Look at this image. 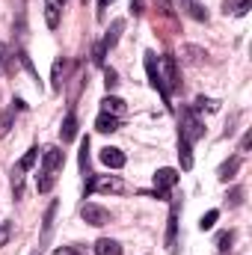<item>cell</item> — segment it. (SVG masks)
I'll list each match as a JSON object with an SVG mask.
<instances>
[{
  "instance_id": "6da1fadb",
  "label": "cell",
  "mask_w": 252,
  "mask_h": 255,
  "mask_svg": "<svg viewBox=\"0 0 252 255\" xmlns=\"http://www.w3.org/2000/svg\"><path fill=\"white\" fill-rule=\"evenodd\" d=\"M205 136V122L199 119V110H193L190 104L181 107V113H178V139H184V142H199Z\"/></svg>"
},
{
  "instance_id": "7a4b0ae2",
  "label": "cell",
  "mask_w": 252,
  "mask_h": 255,
  "mask_svg": "<svg viewBox=\"0 0 252 255\" xmlns=\"http://www.w3.org/2000/svg\"><path fill=\"white\" fill-rule=\"evenodd\" d=\"M36 160H39V145H33V148H30V151L15 163V166H12L9 181H12V196H15V199H21V196H24V178H27L24 172H27V169H33V166H36Z\"/></svg>"
},
{
  "instance_id": "3957f363",
  "label": "cell",
  "mask_w": 252,
  "mask_h": 255,
  "mask_svg": "<svg viewBox=\"0 0 252 255\" xmlns=\"http://www.w3.org/2000/svg\"><path fill=\"white\" fill-rule=\"evenodd\" d=\"M122 190H125L122 178H116V175H95V172H89V175H86V184H83V199H89L92 193H122Z\"/></svg>"
},
{
  "instance_id": "277c9868",
  "label": "cell",
  "mask_w": 252,
  "mask_h": 255,
  "mask_svg": "<svg viewBox=\"0 0 252 255\" xmlns=\"http://www.w3.org/2000/svg\"><path fill=\"white\" fill-rule=\"evenodd\" d=\"M142 57H145V74H148L151 89H157V92H160V98H163V104H166V107H172V104H169L166 83H163V74H160V60H157V54H154V51H145Z\"/></svg>"
},
{
  "instance_id": "5b68a950",
  "label": "cell",
  "mask_w": 252,
  "mask_h": 255,
  "mask_svg": "<svg viewBox=\"0 0 252 255\" xmlns=\"http://www.w3.org/2000/svg\"><path fill=\"white\" fill-rule=\"evenodd\" d=\"M178 169H169V166H163V169H157L154 172V190H151V196L154 199H169V190L178 184Z\"/></svg>"
},
{
  "instance_id": "8992f818",
  "label": "cell",
  "mask_w": 252,
  "mask_h": 255,
  "mask_svg": "<svg viewBox=\"0 0 252 255\" xmlns=\"http://www.w3.org/2000/svg\"><path fill=\"white\" fill-rule=\"evenodd\" d=\"M160 74H163V83H166V92H169V95L181 89V77H178V63H175V57H172V54H166V57L160 60Z\"/></svg>"
},
{
  "instance_id": "52a82bcc",
  "label": "cell",
  "mask_w": 252,
  "mask_h": 255,
  "mask_svg": "<svg viewBox=\"0 0 252 255\" xmlns=\"http://www.w3.org/2000/svg\"><path fill=\"white\" fill-rule=\"evenodd\" d=\"M80 217H83V223H89V226H107L110 223V211L107 208H101V205H95V202H83V208H80Z\"/></svg>"
},
{
  "instance_id": "ba28073f",
  "label": "cell",
  "mask_w": 252,
  "mask_h": 255,
  "mask_svg": "<svg viewBox=\"0 0 252 255\" xmlns=\"http://www.w3.org/2000/svg\"><path fill=\"white\" fill-rule=\"evenodd\" d=\"M166 250H169V255H178V202H172V208H169V220H166Z\"/></svg>"
},
{
  "instance_id": "9c48e42d",
  "label": "cell",
  "mask_w": 252,
  "mask_h": 255,
  "mask_svg": "<svg viewBox=\"0 0 252 255\" xmlns=\"http://www.w3.org/2000/svg\"><path fill=\"white\" fill-rule=\"evenodd\" d=\"M63 163H65V151L60 148V145L42 148V169H45V172H57Z\"/></svg>"
},
{
  "instance_id": "30bf717a",
  "label": "cell",
  "mask_w": 252,
  "mask_h": 255,
  "mask_svg": "<svg viewBox=\"0 0 252 255\" xmlns=\"http://www.w3.org/2000/svg\"><path fill=\"white\" fill-rule=\"evenodd\" d=\"M27 110V101H21V98H12V104L3 110V116H0V136H9V130H12V122H15V113H24Z\"/></svg>"
},
{
  "instance_id": "8fae6325",
  "label": "cell",
  "mask_w": 252,
  "mask_h": 255,
  "mask_svg": "<svg viewBox=\"0 0 252 255\" xmlns=\"http://www.w3.org/2000/svg\"><path fill=\"white\" fill-rule=\"evenodd\" d=\"M57 211H60V202H57V199H51V205H48V211H45V217H42V241H39V247H48V244H51Z\"/></svg>"
},
{
  "instance_id": "7c38bea8",
  "label": "cell",
  "mask_w": 252,
  "mask_h": 255,
  "mask_svg": "<svg viewBox=\"0 0 252 255\" xmlns=\"http://www.w3.org/2000/svg\"><path fill=\"white\" fill-rule=\"evenodd\" d=\"M68 68H71V63H68L65 57H57V60H54V68H51V89H54V92H63Z\"/></svg>"
},
{
  "instance_id": "4fadbf2b",
  "label": "cell",
  "mask_w": 252,
  "mask_h": 255,
  "mask_svg": "<svg viewBox=\"0 0 252 255\" xmlns=\"http://www.w3.org/2000/svg\"><path fill=\"white\" fill-rule=\"evenodd\" d=\"M12 33L18 42H24L27 36V3L24 0H15V21H12Z\"/></svg>"
},
{
  "instance_id": "5bb4252c",
  "label": "cell",
  "mask_w": 252,
  "mask_h": 255,
  "mask_svg": "<svg viewBox=\"0 0 252 255\" xmlns=\"http://www.w3.org/2000/svg\"><path fill=\"white\" fill-rule=\"evenodd\" d=\"M101 163L104 166H110V169H122L127 163V157H125V151L122 148H116V145H107V148H101Z\"/></svg>"
},
{
  "instance_id": "9a60e30c",
  "label": "cell",
  "mask_w": 252,
  "mask_h": 255,
  "mask_svg": "<svg viewBox=\"0 0 252 255\" xmlns=\"http://www.w3.org/2000/svg\"><path fill=\"white\" fill-rule=\"evenodd\" d=\"M122 30H125V18H116V21L110 24V30H107V36H104V39L98 42V45L104 48V54H107V51H113V48L119 45V36H122Z\"/></svg>"
},
{
  "instance_id": "2e32d148",
  "label": "cell",
  "mask_w": 252,
  "mask_h": 255,
  "mask_svg": "<svg viewBox=\"0 0 252 255\" xmlns=\"http://www.w3.org/2000/svg\"><path fill=\"white\" fill-rule=\"evenodd\" d=\"M241 163H244V157L241 154H235V157H229V160H223L220 163V169H217V178L223 181V184H229L235 175H238V169H241Z\"/></svg>"
},
{
  "instance_id": "e0dca14e",
  "label": "cell",
  "mask_w": 252,
  "mask_h": 255,
  "mask_svg": "<svg viewBox=\"0 0 252 255\" xmlns=\"http://www.w3.org/2000/svg\"><path fill=\"white\" fill-rule=\"evenodd\" d=\"M63 6H65V0H45V24H48V30H57L60 27Z\"/></svg>"
},
{
  "instance_id": "ac0fdd59",
  "label": "cell",
  "mask_w": 252,
  "mask_h": 255,
  "mask_svg": "<svg viewBox=\"0 0 252 255\" xmlns=\"http://www.w3.org/2000/svg\"><path fill=\"white\" fill-rule=\"evenodd\" d=\"M77 128H80V122H77V113H74V107H71L68 116L63 119V125H60V139H63V142H71V139L77 136Z\"/></svg>"
},
{
  "instance_id": "d6986e66",
  "label": "cell",
  "mask_w": 252,
  "mask_h": 255,
  "mask_svg": "<svg viewBox=\"0 0 252 255\" xmlns=\"http://www.w3.org/2000/svg\"><path fill=\"white\" fill-rule=\"evenodd\" d=\"M122 128V119L119 116H113V113H98V119H95V130L98 133H116Z\"/></svg>"
},
{
  "instance_id": "ffe728a7",
  "label": "cell",
  "mask_w": 252,
  "mask_h": 255,
  "mask_svg": "<svg viewBox=\"0 0 252 255\" xmlns=\"http://www.w3.org/2000/svg\"><path fill=\"white\" fill-rule=\"evenodd\" d=\"M92 250H95V255H122V244L113 238H98Z\"/></svg>"
},
{
  "instance_id": "44dd1931",
  "label": "cell",
  "mask_w": 252,
  "mask_h": 255,
  "mask_svg": "<svg viewBox=\"0 0 252 255\" xmlns=\"http://www.w3.org/2000/svg\"><path fill=\"white\" fill-rule=\"evenodd\" d=\"M101 113L122 116V113H125V101H122V98H116V95H104V98H101Z\"/></svg>"
},
{
  "instance_id": "7402d4cb",
  "label": "cell",
  "mask_w": 252,
  "mask_h": 255,
  "mask_svg": "<svg viewBox=\"0 0 252 255\" xmlns=\"http://www.w3.org/2000/svg\"><path fill=\"white\" fill-rule=\"evenodd\" d=\"M178 160H181V169L184 172L193 169V145L184 142V139H178Z\"/></svg>"
},
{
  "instance_id": "603a6c76",
  "label": "cell",
  "mask_w": 252,
  "mask_h": 255,
  "mask_svg": "<svg viewBox=\"0 0 252 255\" xmlns=\"http://www.w3.org/2000/svg\"><path fill=\"white\" fill-rule=\"evenodd\" d=\"M232 9V15H238V18H244L247 12L252 9V0H226V6H223V12H229Z\"/></svg>"
},
{
  "instance_id": "cb8c5ba5",
  "label": "cell",
  "mask_w": 252,
  "mask_h": 255,
  "mask_svg": "<svg viewBox=\"0 0 252 255\" xmlns=\"http://www.w3.org/2000/svg\"><path fill=\"white\" fill-rule=\"evenodd\" d=\"M54 184H57V175H54V172H45V169H42V172L36 175V190L39 193H51Z\"/></svg>"
},
{
  "instance_id": "d4e9b609",
  "label": "cell",
  "mask_w": 252,
  "mask_h": 255,
  "mask_svg": "<svg viewBox=\"0 0 252 255\" xmlns=\"http://www.w3.org/2000/svg\"><path fill=\"white\" fill-rule=\"evenodd\" d=\"M89 148H92V145H89V136H83V139H80V157H77V163H80V172H86V175L92 172V169H89Z\"/></svg>"
},
{
  "instance_id": "484cf974",
  "label": "cell",
  "mask_w": 252,
  "mask_h": 255,
  "mask_svg": "<svg viewBox=\"0 0 252 255\" xmlns=\"http://www.w3.org/2000/svg\"><path fill=\"white\" fill-rule=\"evenodd\" d=\"M217 220H220V211H217V208H211L208 214H202V220H199V229H202V232H211V229L217 226Z\"/></svg>"
},
{
  "instance_id": "4316f807",
  "label": "cell",
  "mask_w": 252,
  "mask_h": 255,
  "mask_svg": "<svg viewBox=\"0 0 252 255\" xmlns=\"http://www.w3.org/2000/svg\"><path fill=\"white\" fill-rule=\"evenodd\" d=\"M193 110H208V113H217V110H220V101L199 95V98H196V104H193Z\"/></svg>"
},
{
  "instance_id": "83f0119b",
  "label": "cell",
  "mask_w": 252,
  "mask_h": 255,
  "mask_svg": "<svg viewBox=\"0 0 252 255\" xmlns=\"http://www.w3.org/2000/svg\"><path fill=\"white\" fill-rule=\"evenodd\" d=\"M86 244H68V247H60V250H54V255H86Z\"/></svg>"
},
{
  "instance_id": "f1b7e54d",
  "label": "cell",
  "mask_w": 252,
  "mask_h": 255,
  "mask_svg": "<svg viewBox=\"0 0 252 255\" xmlns=\"http://www.w3.org/2000/svg\"><path fill=\"white\" fill-rule=\"evenodd\" d=\"M18 60H21V65H24V68L30 71V77H33V80L39 83V71H36V65H33V60L27 57V51H24V48H18Z\"/></svg>"
},
{
  "instance_id": "f546056e",
  "label": "cell",
  "mask_w": 252,
  "mask_h": 255,
  "mask_svg": "<svg viewBox=\"0 0 252 255\" xmlns=\"http://www.w3.org/2000/svg\"><path fill=\"white\" fill-rule=\"evenodd\" d=\"M232 244H235V232H232V229H229V232H223V235L217 238V250H220V253H229V250H232Z\"/></svg>"
},
{
  "instance_id": "4dcf8cb0",
  "label": "cell",
  "mask_w": 252,
  "mask_h": 255,
  "mask_svg": "<svg viewBox=\"0 0 252 255\" xmlns=\"http://www.w3.org/2000/svg\"><path fill=\"white\" fill-rule=\"evenodd\" d=\"M104 86H107V92H113V89L119 86V74H116V68H107V65H104Z\"/></svg>"
},
{
  "instance_id": "1f68e13d",
  "label": "cell",
  "mask_w": 252,
  "mask_h": 255,
  "mask_svg": "<svg viewBox=\"0 0 252 255\" xmlns=\"http://www.w3.org/2000/svg\"><path fill=\"white\" fill-rule=\"evenodd\" d=\"M9 63H12V54H9V45L0 42V77L9 71Z\"/></svg>"
},
{
  "instance_id": "d6a6232c",
  "label": "cell",
  "mask_w": 252,
  "mask_h": 255,
  "mask_svg": "<svg viewBox=\"0 0 252 255\" xmlns=\"http://www.w3.org/2000/svg\"><path fill=\"white\" fill-rule=\"evenodd\" d=\"M184 54H187V60H190V63H202V60L208 57V54H205L202 48H196V45H187V48H184Z\"/></svg>"
},
{
  "instance_id": "836d02e7",
  "label": "cell",
  "mask_w": 252,
  "mask_h": 255,
  "mask_svg": "<svg viewBox=\"0 0 252 255\" xmlns=\"http://www.w3.org/2000/svg\"><path fill=\"white\" fill-rule=\"evenodd\" d=\"M244 196H247L244 187H235V190L229 193V208H241L244 205Z\"/></svg>"
},
{
  "instance_id": "e575fe53",
  "label": "cell",
  "mask_w": 252,
  "mask_h": 255,
  "mask_svg": "<svg viewBox=\"0 0 252 255\" xmlns=\"http://www.w3.org/2000/svg\"><path fill=\"white\" fill-rule=\"evenodd\" d=\"M190 15H193L196 21H208V9H202L199 3H190Z\"/></svg>"
},
{
  "instance_id": "d590c367",
  "label": "cell",
  "mask_w": 252,
  "mask_h": 255,
  "mask_svg": "<svg viewBox=\"0 0 252 255\" xmlns=\"http://www.w3.org/2000/svg\"><path fill=\"white\" fill-rule=\"evenodd\" d=\"M157 3V9L166 15V18H175V9H172V0H154Z\"/></svg>"
},
{
  "instance_id": "8d00e7d4",
  "label": "cell",
  "mask_w": 252,
  "mask_h": 255,
  "mask_svg": "<svg viewBox=\"0 0 252 255\" xmlns=\"http://www.w3.org/2000/svg\"><path fill=\"white\" fill-rule=\"evenodd\" d=\"M104 57H107V54H104V48H101V45H95V48H92V63L98 65V68H104Z\"/></svg>"
},
{
  "instance_id": "74e56055",
  "label": "cell",
  "mask_w": 252,
  "mask_h": 255,
  "mask_svg": "<svg viewBox=\"0 0 252 255\" xmlns=\"http://www.w3.org/2000/svg\"><path fill=\"white\" fill-rule=\"evenodd\" d=\"M250 145H252V130H247V133H244V139H241V148H238V151H241V157L250 151Z\"/></svg>"
},
{
  "instance_id": "f35d334b",
  "label": "cell",
  "mask_w": 252,
  "mask_h": 255,
  "mask_svg": "<svg viewBox=\"0 0 252 255\" xmlns=\"http://www.w3.org/2000/svg\"><path fill=\"white\" fill-rule=\"evenodd\" d=\"M130 12H133V18H139L145 12V0H130Z\"/></svg>"
},
{
  "instance_id": "ab89813d",
  "label": "cell",
  "mask_w": 252,
  "mask_h": 255,
  "mask_svg": "<svg viewBox=\"0 0 252 255\" xmlns=\"http://www.w3.org/2000/svg\"><path fill=\"white\" fill-rule=\"evenodd\" d=\"M9 232H12V223H0V247H6V241H9Z\"/></svg>"
},
{
  "instance_id": "60d3db41",
  "label": "cell",
  "mask_w": 252,
  "mask_h": 255,
  "mask_svg": "<svg viewBox=\"0 0 252 255\" xmlns=\"http://www.w3.org/2000/svg\"><path fill=\"white\" fill-rule=\"evenodd\" d=\"M110 3H113V0H98V21H104V12H107Z\"/></svg>"
},
{
  "instance_id": "b9f144b4",
  "label": "cell",
  "mask_w": 252,
  "mask_h": 255,
  "mask_svg": "<svg viewBox=\"0 0 252 255\" xmlns=\"http://www.w3.org/2000/svg\"><path fill=\"white\" fill-rule=\"evenodd\" d=\"M187 3H193V0H187Z\"/></svg>"
},
{
  "instance_id": "7bdbcfd3",
  "label": "cell",
  "mask_w": 252,
  "mask_h": 255,
  "mask_svg": "<svg viewBox=\"0 0 252 255\" xmlns=\"http://www.w3.org/2000/svg\"><path fill=\"white\" fill-rule=\"evenodd\" d=\"M33 255H39V253H33Z\"/></svg>"
}]
</instances>
